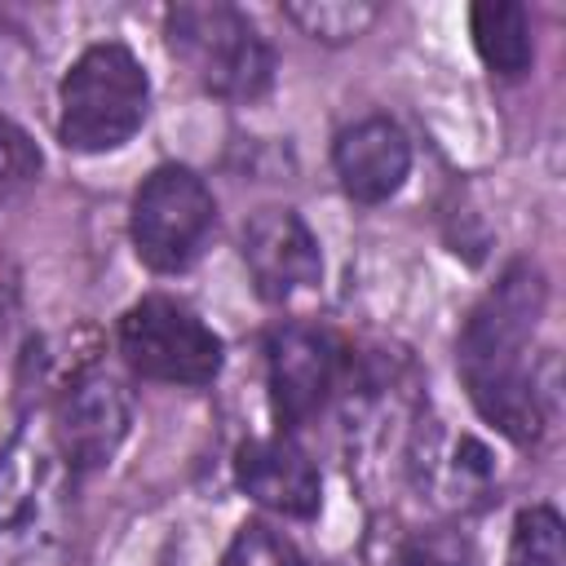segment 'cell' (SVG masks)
Masks as SVG:
<instances>
[{
  "instance_id": "obj_1",
  "label": "cell",
  "mask_w": 566,
  "mask_h": 566,
  "mask_svg": "<svg viewBox=\"0 0 566 566\" xmlns=\"http://www.w3.org/2000/svg\"><path fill=\"white\" fill-rule=\"evenodd\" d=\"M544 314V274L517 261L469 314L460 332V376L473 407L513 442H535L548 424L544 394L526 367L531 332Z\"/></svg>"
},
{
  "instance_id": "obj_2",
  "label": "cell",
  "mask_w": 566,
  "mask_h": 566,
  "mask_svg": "<svg viewBox=\"0 0 566 566\" xmlns=\"http://www.w3.org/2000/svg\"><path fill=\"white\" fill-rule=\"evenodd\" d=\"M66 473L53 424L22 420L0 451V566H66Z\"/></svg>"
},
{
  "instance_id": "obj_3",
  "label": "cell",
  "mask_w": 566,
  "mask_h": 566,
  "mask_svg": "<svg viewBox=\"0 0 566 566\" xmlns=\"http://www.w3.org/2000/svg\"><path fill=\"white\" fill-rule=\"evenodd\" d=\"M146 102H150V80L133 57V49L93 44L62 75L57 133L80 155L115 150L142 128Z\"/></svg>"
},
{
  "instance_id": "obj_4",
  "label": "cell",
  "mask_w": 566,
  "mask_h": 566,
  "mask_svg": "<svg viewBox=\"0 0 566 566\" xmlns=\"http://www.w3.org/2000/svg\"><path fill=\"white\" fill-rule=\"evenodd\" d=\"M168 49L190 66V75L234 102H252L270 88L274 53L256 27L230 4H172L164 18Z\"/></svg>"
},
{
  "instance_id": "obj_5",
  "label": "cell",
  "mask_w": 566,
  "mask_h": 566,
  "mask_svg": "<svg viewBox=\"0 0 566 566\" xmlns=\"http://www.w3.org/2000/svg\"><path fill=\"white\" fill-rule=\"evenodd\" d=\"M212 221H217L212 190L190 168L164 164L142 181V190L133 199L128 230H133L137 256L150 270L177 274L203 252V243L212 234Z\"/></svg>"
},
{
  "instance_id": "obj_6",
  "label": "cell",
  "mask_w": 566,
  "mask_h": 566,
  "mask_svg": "<svg viewBox=\"0 0 566 566\" xmlns=\"http://www.w3.org/2000/svg\"><path fill=\"white\" fill-rule=\"evenodd\" d=\"M119 349L128 367L146 380L208 385L221 371L217 332L195 310L168 296H146L119 318Z\"/></svg>"
},
{
  "instance_id": "obj_7",
  "label": "cell",
  "mask_w": 566,
  "mask_h": 566,
  "mask_svg": "<svg viewBox=\"0 0 566 566\" xmlns=\"http://www.w3.org/2000/svg\"><path fill=\"white\" fill-rule=\"evenodd\" d=\"M128 424H133L128 389L111 371H80L57 402L53 438L62 460L75 473H88L115 460L119 442L128 438Z\"/></svg>"
},
{
  "instance_id": "obj_8",
  "label": "cell",
  "mask_w": 566,
  "mask_h": 566,
  "mask_svg": "<svg viewBox=\"0 0 566 566\" xmlns=\"http://www.w3.org/2000/svg\"><path fill=\"white\" fill-rule=\"evenodd\" d=\"M270 402L283 424H305L323 411L340 376V345L323 327L287 323L270 336Z\"/></svg>"
},
{
  "instance_id": "obj_9",
  "label": "cell",
  "mask_w": 566,
  "mask_h": 566,
  "mask_svg": "<svg viewBox=\"0 0 566 566\" xmlns=\"http://www.w3.org/2000/svg\"><path fill=\"white\" fill-rule=\"evenodd\" d=\"M243 261L256 283V292L274 305L292 301L296 292H310L318 283L323 256L318 239L292 208H261L243 230Z\"/></svg>"
},
{
  "instance_id": "obj_10",
  "label": "cell",
  "mask_w": 566,
  "mask_h": 566,
  "mask_svg": "<svg viewBox=\"0 0 566 566\" xmlns=\"http://www.w3.org/2000/svg\"><path fill=\"white\" fill-rule=\"evenodd\" d=\"M234 478L256 504H265L283 517H314L318 513L323 478H318L314 460L292 438L243 442L234 455Z\"/></svg>"
},
{
  "instance_id": "obj_11",
  "label": "cell",
  "mask_w": 566,
  "mask_h": 566,
  "mask_svg": "<svg viewBox=\"0 0 566 566\" xmlns=\"http://www.w3.org/2000/svg\"><path fill=\"white\" fill-rule=\"evenodd\" d=\"M332 164H336V177H340L349 199L380 203V199H389L407 181V172H411V142H407V133L394 119L371 115V119H358L354 128H345L336 137Z\"/></svg>"
},
{
  "instance_id": "obj_12",
  "label": "cell",
  "mask_w": 566,
  "mask_h": 566,
  "mask_svg": "<svg viewBox=\"0 0 566 566\" xmlns=\"http://www.w3.org/2000/svg\"><path fill=\"white\" fill-rule=\"evenodd\" d=\"M469 31H473L478 57H482L495 75H504V80H517V75L531 66V57H535L526 9L513 4V0H482V4H473Z\"/></svg>"
},
{
  "instance_id": "obj_13",
  "label": "cell",
  "mask_w": 566,
  "mask_h": 566,
  "mask_svg": "<svg viewBox=\"0 0 566 566\" xmlns=\"http://www.w3.org/2000/svg\"><path fill=\"white\" fill-rule=\"evenodd\" d=\"M566 562V539H562V517L548 504H531L517 513L513 535H509V557L504 566H562Z\"/></svg>"
},
{
  "instance_id": "obj_14",
  "label": "cell",
  "mask_w": 566,
  "mask_h": 566,
  "mask_svg": "<svg viewBox=\"0 0 566 566\" xmlns=\"http://www.w3.org/2000/svg\"><path fill=\"white\" fill-rule=\"evenodd\" d=\"M376 4H363V0H301V4H287V18L314 35V40H327V44H345L354 35H363L371 22H376Z\"/></svg>"
},
{
  "instance_id": "obj_15",
  "label": "cell",
  "mask_w": 566,
  "mask_h": 566,
  "mask_svg": "<svg viewBox=\"0 0 566 566\" xmlns=\"http://www.w3.org/2000/svg\"><path fill=\"white\" fill-rule=\"evenodd\" d=\"M221 566H305V562L287 535L270 531L265 522H248V526H239Z\"/></svg>"
},
{
  "instance_id": "obj_16",
  "label": "cell",
  "mask_w": 566,
  "mask_h": 566,
  "mask_svg": "<svg viewBox=\"0 0 566 566\" xmlns=\"http://www.w3.org/2000/svg\"><path fill=\"white\" fill-rule=\"evenodd\" d=\"M40 164H44V159H40L35 142H31L13 119L0 115V195L31 186L35 172H40Z\"/></svg>"
},
{
  "instance_id": "obj_17",
  "label": "cell",
  "mask_w": 566,
  "mask_h": 566,
  "mask_svg": "<svg viewBox=\"0 0 566 566\" xmlns=\"http://www.w3.org/2000/svg\"><path fill=\"white\" fill-rule=\"evenodd\" d=\"M394 566H464V553H460V544H451L442 535H429V539L402 544Z\"/></svg>"
}]
</instances>
